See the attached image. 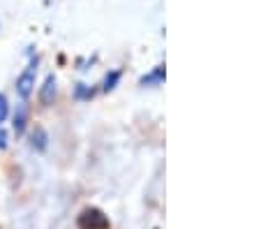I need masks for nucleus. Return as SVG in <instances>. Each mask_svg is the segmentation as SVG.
I'll list each match as a JSON object with an SVG mask.
<instances>
[{
	"instance_id": "1",
	"label": "nucleus",
	"mask_w": 261,
	"mask_h": 229,
	"mask_svg": "<svg viewBox=\"0 0 261 229\" xmlns=\"http://www.w3.org/2000/svg\"><path fill=\"white\" fill-rule=\"evenodd\" d=\"M35 74H37V58H35L33 63H30L28 67H25V70L19 74V79H16V93H19L23 100H28L30 93H33Z\"/></svg>"
},
{
	"instance_id": "2",
	"label": "nucleus",
	"mask_w": 261,
	"mask_h": 229,
	"mask_svg": "<svg viewBox=\"0 0 261 229\" xmlns=\"http://www.w3.org/2000/svg\"><path fill=\"white\" fill-rule=\"evenodd\" d=\"M79 229H109V220L102 211L86 209L79 215Z\"/></svg>"
},
{
	"instance_id": "3",
	"label": "nucleus",
	"mask_w": 261,
	"mask_h": 229,
	"mask_svg": "<svg viewBox=\"0 0 261 229\" xmlns=\"http://www.w3.org/2000/svg\"><path fill=\"white\" fill-rule=\"evenodd\" d=\"M28 118H30V109H28V105H25V102L16 105V111H14V123H12V125H14L16 137L23 135L25 125H28Z\"/></svg>"
},
{
	"instance_id": "4",
	"label": "nucleus",
	"mask_w": 261,
	"mask_h": 229,
	"mask_svg": "<svg viewBox=\"0 0 261 229\" xmlns=\"http://www.w3.org/2000/svg\"><path fill=\"white\" fill-rule=\"evenodd\" d=\"M54 97H56V77L49 74L44 81V86H42V90H40V102L44 107H49L51 102H54Z\"/></svg>"
},
{
	"instance_id": "5",
	"label": "nucleus",
	"mask_w": 261,
	"mask_h": 229,
	"mask_svg": "<svg viewBox=\"0 0 261 229\" xmlns=\"http://www.w3.org/2000/svg\"><path fill=\"white\" fill-rule=\"evenodd\" d=\"M46 141H49V137H46L44 128H35V132H33V148L35 150H46Z\"/></svg>"
},
{
	"instance_id": "6",
	"label": "nucleus",
	"mask_w": 261,
	"mask_h": 229,
	"mask_svg": "<svg viewBox=\"0 0 261 229\" xmlns=\"http://www.w3.org/2000/svg\"><path fill=\"white\" fill-rule=\"evenodd\" d=\"M7 118V97L0 93V123Z\"/></svg>"
},
{
	"instance_id": "7",
	"label": "nucleus",
	"mask_w": 261,
	"mask_h": 229,
	"mask_svg": "<svg viewBox=\"0 0 261 229\" xmlns=\"http://www.w3.org/2000/svg\"><path fill=\"white\" fill-rule=\"evenodd\" d=\"M120 79V72H114L111 77H107V84H104V90H111L114 88V84Z\"/></svg>"
},
{
	"instance_id": "8",
	"label": "nucleus",
	"mask_w": 261,
	"mask_h": 229,
	"mask_svg": "<svg viewBox=\"0 0 261 229\" xmlns=\"http://www.w3.org/2000/svg\"><path fill=\"white\" fill-rule=\"evenodd\" d=\"M3 148H7V132L0 128V150Z\"/></svg>"
}]
</instances>
